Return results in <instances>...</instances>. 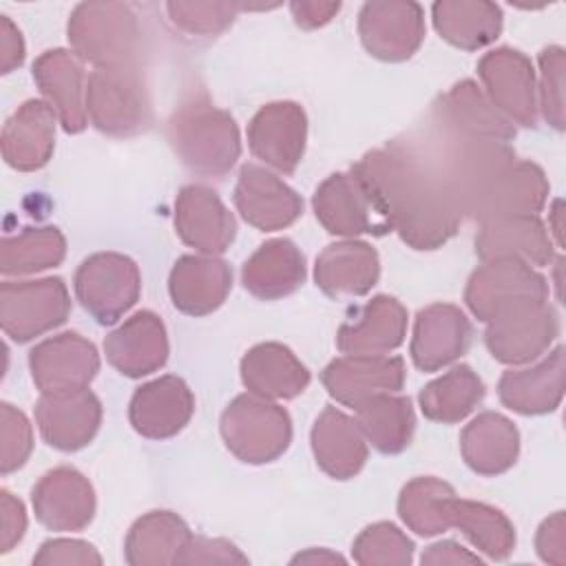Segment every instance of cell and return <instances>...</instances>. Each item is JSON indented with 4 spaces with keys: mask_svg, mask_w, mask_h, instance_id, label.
<instances>
[{
    "mask_svg": "<svg viewBox=\"0 0 566 566\" xmlns=\"http://www.w3.org/2000/svg\"><path fill=\"white\" fill-rule=\"evenodd\" d=\"M431 20L442 40L464 51H478L502 33V9L486 0L433 2Z\"/></svg>",
    "mask_w": 566,
    "mask_h": 566,
    "instance_id": "cell-37",
    "label": "cell"
},
{
    "mask_svg": "<svg viewBox=\"0 0 566 566\" xmlns=\"http://www.w3.org/2000/svg\"><path fill=\"white\" fill-rule=\"evenodd\" d=\"M104 354L122 376L142 378L157 371L168 360L164 321L150 310L135 312L104 338Z\"/></svg>",
    "mask_w": 566,
    "mask_h": 566,
    "instance_id": "cell-25",
    "label": "cell"
},
{
    "mask_svg": "<svg viewBox=\"0 0 566 566\" xmlns=\"http://www.w3.org/2000/svg\"><path fill=\"white\" fill-rule=\"evenodd\" d=\"M86 115L111 137H133L153 124V108L137 64L95 69L86 80Z\"/></svg>",
    "mask_w": 566,
    "mask_h": 566,
    "instance_id": "cell-5",
    "label": "cell"
},
{
    "mask_svg": "<svg viewBox=\"0 0 566 566\" xmlns=\"http://www.w3.org/2000/svg\"><path fill=\"white\" fill-rule=\"evenodd\" d=\"M378 252L356 239L329 243L314 263V281L332 298L363 296L378 283Z\"/></svg>",
    "mask_w": 566,
    "mask_h": 566,
    "instance_id": "cell-31",
    "label": "cell"
},
{
    "mask_svg": "<svg viewBox=\"0 0 566 566\" xmlns=\"http://www.w3.org/2000/svg\"><path fill=\"white\" fill-rule=\"evenodd\" d=\"M53 108L42 99H27L4 122L2 157L7 166L20 172H33L49 164L55 148Z\"/></svg>",
    "mask_w": 566,
    "mask_h": 566,
    "instance_id": "cell-28",
    "label": "cell"
},
{
    "mask_svg": "<svg viewBox=\"0 0 566 566\" xmlns=\"http://www.w3.org/2000/svg\"><path fill=\"white\" fill-rule=\"evenodd\" d=\"M407 310L394 296L378 294L358 310L354 321L338 327L336 345L343 354H385L402 345Z\"/></svg>",
    "mask_w": 566,
    "mask_h": 566,
    "instance_id": "cell-32",
    "label": "cell"
},
{
    "mask_svg": "<svg viewBox=\"0 0 566 566\" xmlns=\"http://www.w3.org/2000/svg\"><path fill=\"white\" fill-rule=\"evenodd\" d=\"M356 422L371 447L385 455L405 451L416 431L411 400L398 391H382L356 407Z\"/></svg>",
    "mask_w": 566,
    "mask_h": 566,
    "instance_id": "cell-38",
    "label": "cell"
},
{
    "mask_svg": "<svg viewBox=\"0 0 566 566\" xmlns=\"http://www.w3.org/2000/svg\"><path fill=\"white\" fill-rule=\"evenodd\" d=\"M473 327L451 303H433L418 312L409 345L411 360L422 371H438L458 360L471 345Z\"/></svg>",
    "mask_w": 566,
    "mask_h": 566,
    "instance_id": "cell-22",
    "label": "cell"
},
{
    "mask_svg": "<svg viewBox=\"0 0 566 566\" xmlns=\"http://www.w3.org/2000/svg\"><path fill=\"white\" fill-rule=\"evenodd\" d=\"M66 254V239L55 226L24 228L9 234L0 243V272L4 276H22L55 268Z\"/></svg>",
    "mask_w": 566,
    "mask_h": 566,
    "instance_id": "cell-42",
    "label": "cell"
},
{
    "mask_svg": "<svg viewBox=\"0 0 566 566\" xmlns=\"http://www.w3.org/2000/svg\"><path fill=\"white\" fill-rule=\"evenodd\" d=\"M460 451L478 475H500L517 462L520 431L506 416L482 411L462 429Z\"/></svg>",
    "mask_w": 566,
    "mask_h": 566,
    "instance_id": "cell-35",
    "label": "cell"
},
{
    "mask_svg": "<svg viewBox=\"0 0 566 566\" xmlns=\"http://www.w3.org/2000/svg\"><path fill=\"white\" fill-rule=\"evenodd\" d=\"M455 495L453 486L433 475L409 480L398 495V515L416 535L433 537L451 528L449 502Z\"/></svg>",
    "mask_w": 566,
    "mask_h": 566,
    "instance_id": "cell-41",
    "label": "cell"
},
{
    "mask_svg": "<svg viewBox=\"0 0 566 566\" xmlns=\"http://www.w3.org/2000/svg\"><path fill=\"white\" fill-rule=\"evenodd\" d=\"M175 230L186 245L214 256L234 241L237 221L212 188L190 184L177 195Z\"/></svg>",
    "mask_w": 566,
    "mask_h": 566,
    "instance_id": "cell-20",
    "label": "cell"
},
{
    "mask_svg": "<svg viewBox=\"0 0 566 566\" xmlns=\"http://www.w3.org/2000/svg\"><path fill=\"white\" fill-rule=\"evenodd\" d=\"M31 73L64 133H82L88 124L82 60L66 49H49L35 57Z\"/></svg>",
    "mask_w": 566,
    "mask_h": 566,
    "instance_id": "cell-23",
    "label": "cell"
},
{
    "mask_svg": "<svg viewBox=\"0 0 566 566\" xmlns=\"http://www.w3.org/2000/svg\"><path fill=\"white\" fill-rule=\"evenodd\" d=\"M188 524L172 511H150L135 520L126 533L124 557L130 566L177 564L190 542Z\"/></svg>",
    "mask_w": 566,
    "mask_h": 566,
    "instance_id": "cell-36",
    "label": "cell"
},
{
    "mask_svg": "<svg viewBox=\"0 0 566 566\" xmlns=\"http://www.w3.org/2000/svg\"><path fill=\"white\" fill-rule=\"evenodd\" d=\"M234 206L245 223L263 232L283 230L303 212L301 195L256 164L241 166L234 186Z\"/></svg>",
    "mask_w": 566,
    "mask_h": 566,
    "instance_id": "cell-17",
    "label": "cell"
},
{
    "mask_svg": "<svg viewBox=\"0 0 566 566\" xmlns=\"http://www.w3.org/2000/svg\"><path fill=\"white\" fill-rule=\"evenodd\" d=\"M35 422L44 442L57 451L84 449L102 424V402L86 387L66 394H42Z\"/></svg>",
    "mask_w": 566,
    "mask_h": 566,
    "instance_id": "cell-19",
    "label": "cell"
},
{
    "mask_svg": "<svg viewBox=\"0 0 566 566\" xmlns=\"http://www.w3.org/2000/svg\"><path fill=\"white\" fill-rule=\"evenodd\" d=\"M294 22L301 29H318L327 24L338 11L340 2H321V0H294L290 2Z\"/></svg>",
    "mask_w": 566,
    "mask_h": 566,
    "instance_id": "cell-51",
    "label": "cell"
},
{
    "mask_svg": "<svg viewBox=\"0 0 566 566\" xmlns=\"http://www.w3.org/2000/svg\"><path fill=\"white\" fill-rule=\"evenodd\" d=\"M38 522L49 531H82L95 515V491L84 473L73 467L46 471L31 491Z\"/></svg>",
    "mask_w": 566,
    "mask_h": 566,
    "instance_id": "cell-16",
    "label": "cell"
},
{
    "mask_svg": "<svg viewBox=\"0 0 566 566\" xmlns=\"http://www.w3.org/2000/svg\"><path fill=\"white\" fill-rule=\"evenodd\" d=\"M221 438L228 451L245 464H268L292 442L290 413L256 394L237 396L221 413Z\"/></svg>",
    "mask_w": 566,
    "mask_h": 566,
    "instance_id": "cell-4",
    "label": "cell"
},
{
    "mask_svg": "<svg viewBox=\"0 0 566 566\" xmlns=\"http://www.w3.org/2000/svg\"><path fill=\"white\" fill-rule=\"evenodd\" d=\"M352 557L360 566H407L413 559V542L396 524L376 522L354 539Z\"/></svg>",
    "mask_w": 566,
    "mask_h": 566,
    "instance_id": "cell-43",
    "label": "cell"
},
{
    "mask_svg": "<svg viewBox=\"0 0 566 566\" xmlns=\"http://www.w3.org/2000/svg\"><path fill=\"white\" fill-rule=\"evenodd\" d=\"M420 562L422 564H482V559L475 553L467 551L464 546H460L453 539H444V542L431 544L422 553Z\"/></svg>",
    "mask_w": 566,
    "mask_h": 566,
    "instance_id": "cell-53",
    "label": "cell"
},
{
    "mask_svg": "<svg viewBox=\"0 0 566 566\" xmlns=\"http://www.w3.org/2000/svg\"><path fill=\"white\" fill-rule=\"evenodd\" d=\"M239 9L241 4L234 2H166V13L175 29L188 35L203 38L226 31L232 24Z\"/></svg>",
    "mask_w": 566,
    "mask_h": 566,
    "instance_id": "cell-44",
    "label": "cell"
},
{
    "mask_svg": "<svg viewBox=\"0 0 566 566\" xmlns=\"http://www.w3.org/2000/svg\"><path fill=\"white\" fill-rule=\"evenodd\" d=\"M318 223L336 237L387 234L389 228L376 210L367 188L349 172L329 175L312 197Z\"/></svg>",
    "mask_w": 566,
    "mask_h": 566,
    "instance_id": "cell-14",
    "label": "cell"
},
{
    "mask_svg": "<svg viewBox=\"0 0 566 566\" xmlns=\"http://www.w3.org/2000/svg\"><path fill=\"white\" fill-rule=\"evenodd\" d=\"M241 380L250 394L268 400H290L310 385L307 367L281 343H259L241 358Z\"/></svg>",
    "mask_w": 566,
    "mask_h": 566,
    "instance_id": "cell-33",
    "label": "cell"
},
{
    "mask_svg": "<svg viewBox=\"0 0 566 566\" xmlns=\"http://www.w3.org/2000/svg\"><path fill=\"white\" fill-rule=\"evenodd\" d=\"M73 287L80 305L99 325H113L137 303L142 274L126 254L95 252L75 270Z\"/></svg>",
    "mask_w": 566,
    "mask_h": 566,
    "instance_id": "cell-6",
    "label": "cell"
},
{
    "mask_svg": "<svg viewBox=\"0 0 566 566\" xmlns=\"http://www.w3.org/2000/svg\"><path fill=\"white\" fill-rule=\"evenodd\" d=\"M548 190V179L537 164L515 159L486 186L467 212V219L486 223L502 217L537 214L546 206Z\"/></svg>",
    "mask_w": 566,
    "mask_h": 566,
    "instance_id": "cell-21",
    "label": "cell"
},
{
    "mask_svg": "<svg viewBox=\"0 0 566 566\" xmlns=\"http://www.w3.org/2000/svg\"><path fill=\"white\" fill-rule=\"evenodd\" d=\"M33 429L29 418L9 402L0 405V471L9 475L18 471L31 455Z\"/></svg>",
    "mask_w": 566,
    "mask_h": 566,
    "instance_id": "cell-46",
    "label": "cell"
},
{
    "mask_svg": "<svg viewBox=\"0 0 566 566\" xmlns=\"http://www.w3.org/2000/svg\"><path fill=\"white\" fill-rule=\"evenodd\" d=\"M22 62H24L22 33L7 15H0V71L11 73Z\"/></svg>",
    "mask_w": 566,
    "mask_h": 566,
    "instance_id": "cell-52",
    "label": "cell"
},
{
    "mask_svg": "<svg viewBox=\"0 0 566 566\" xmlns=\"http://www.w3.org/2000/svg\"><path fill=\"white\" fill-rule=\"evenodd\" d=\"M27 531L24 504L9 491H0V551L9 553Z\"/></svg>",
    "mask_w": 566,
    "mask_h": 566,
    "instance_id": "cell-50",
    "label": "cell"
},
{
    "mask_svg": "<svg viewBox=\"0 0 566 566\" xmlns=\"http://www.w3.org/2000/svg\"><path fill=\"white\" fill-rule=\"evenodd\" d=\"M195 413V396L184 378L166 374L135 389L128 405L133 429L148 440L177 436Z\"/></svg>",
    "mask_w": 566,
    "mask_h": 566,
    "instance_id": "cell-18",
    "label": "cell"
},
{
    "mask_svg": "<svg viewBox=\"0 0 566 566\" xmlns=\"http://www.w3.org/2000/svg\"><path fill=\"white\" fill-rule=\"evenodd\" d=\"M177 159L199 177L221 179L241 155V137L234 117L214 106L203 93L181 102L166 126Z\"/></svg>",
    "mask_w": 566,
    "mask_h": 566,
    "instance_id": "cell-2",
    "label": "cell"
},
{
    "mask_svg": "<svg viewBox=\"0 0 566 566\" xmlns=\"http://www.w3.org/2000/svg\"><path fill=\"white\" fill-rule=\"evenodd\" d=\"M305 281V256L290 239H270L259 245L241 270L243 287L261 298L276 301L296 292Z\"/></svg>",
    "mask_w": 566,
    "mask_h": 566,
    "instance_id": "cell-34",
    "label": "cell"
},
{
    "mask_svg": "<svg viewBox=\"0 0 566 566\" xmlns=\"http://www.w3.org/2000/svg\"><path fill=\"white\" fill-rule=\"evenodd\" d=\"M71 312V296L60 276L35 281H4L0 285V325L15 340L27 343L62 325Z\"/></svg>",
    "mask_w": 566,
    "mask_h": 566,
    "instance_id": "cell-7",
    "label": "cell"
},
{
    "mask_svg": "<svg viewBox=\"0 0 566 566\" xmlns=\"http://www.w3.org/2000/svg\"><path fill=\"white\" fill-rule=\"evenodd\" d=\"M71 51L95 69L137 64L142 51L139 18L128 2H80L66 24Z\"/></svg>",
    "mask_w": 566,
    "mask_h": 566,
    "instance_id": "cell-3",
    "label": "cell"
},
{
    "mask_svg": "<svg viewBox=\"0 0 566 566\" xmlns=\"http://www.w3.org/2000/svg\"><path fill=\"white\" fill-rule=\"evenodd\" d=\"M535 548L537 555L546 562V564H555V566H564L566 564V520H564V511L553 513L551 517H546L535 535Z\"/></svg>",
    "mask_w": 566,
    "mask_h": 566,
    "instance_id": "cell-49",
    "label": "cell"
},
{
    "mask_svg": "<svg viewBox=\"0 0 566 566\" xmlns=\"http://www.w3.org/2000/svg\"><path fill=\"white\" fill-rule=\"evenodd\" d=\"M539 104L544 119L555 128L564 130V49L551 44L542 49L539 57Z\"/></svg>",
    "mask_w": 566,
    "mask_h": 566,
    "instance_id": "cell-45",
    "label": "cell"
},
{
    "mask_svg": "<svg viewBox=\"0 0 566 566\" xmlns=\"http://www.w3.org/2000/svg\"><path fill=\"white\" fill-rule=\"evenodd\" d=\"M365 51L382 62L409 60L424 40V11L418 2L371 0L358 11Z\"/></svg>",
    "mask_w": 566,
    "mask_h": 566,
    "instance_id": "cell-11",
    "label": "cell"
},
{
    "mask_svg": "<svg viewBox=\"0 0 566 566\" xmlns=\"http://www.w3.org/2000/svg\"><path fill=\"white\" fill-rule=\"evenodd\" d=\"M389 232L413 250H436L460 228V212L402 139L374 148L352 166Z\"/></svg>",
    "mask_w": 566,
    "mask_h": 566,
    "instance_id": "cell-1",
    "label": "cell"
},
{
    "mask_svg": "<svg viewBox=\"0 0 566 566\" xmlns=\"http://www.w3.org/2000/svg\"><path fill=\"white\" fill-rule=\"evenodd\" d=\"M405 376L407 369L400 356L347 354L334 358L321 371V382L336 402L356 409L376 394L400 391Z\"/></svg>",
    "mask_w": 566,
    "mask_h": 566,
    "instance_id": "cell-15",
    "label": "cell"
},
{
    "mask_svg": "<svg viewBox=\"0 0 566 566\" xmlns=\"http://www.w3.org/2000/svg\"><path fill=\"white\" fill-rule=\"evenodd\" d=\"M478 75L486 97L511 122L526 128L537 126V80L531 60L511 46L484 53Z\"/></svg>",
    "mask_w": 566,
    "mask_h": 566,
    "instance_id": "cell-10",
    "label": "cell"
},
{
    "mask_svg": "<svg viewBox=\"0 0 566 566\" xmlns=\"http://www.w3.org/2000/svg\"><path fill=\"white\" fill-rule=\"evenodd\" d=\"M29 369L42 394L86 389L99 371L95 345L77 332H62L29 352Z\"/></svg>",
    "mask_w": 566,
    "mask_h": 566,
    "instance_id": "cell-12",
    "label": "cell"
},
{
    "mask_svg": "<svg viewBox=\"0 0 566 566\" xmlns=\"http://www.w3.org/2000/svg\"><path fill=\"white\" fill-rule=\"evenodd\" d=\"M559 334V316L548 301H524L497 312L484 332L491 356L504 365L539 358Z\"/></svg>",
    "mask_w": 566,
    "mask_h": 566,
    "instance_id": "cell-8",
    "label": "cell"
},
{
    "mask_svg": "<svg viewBox=\"0 0 566 566\" xmlns=\"http://www.w3.org/2000/svg\"><path fill=\"white\" fill-rule=\"evenodd\" d=\"M232 290V270L212 254H184L168 276L172 305L188 316H206L223 305Z\"/></svg>",
    "mask_w": 566,
    "mask_h": 566,
    "instance_id": "cell-26",
    "label": "cell"
},
{
    "mask_svg": "<svg viewBox=\"0 0 566 566\" xmlns=\"http://www.w3.org/2000/svg\"><path fill=\"white\" fill-rule=\"evenodd\" d=\"M35 566H57V564H102V555L97 548L84 539H69V537H55L46 539L40 551L33 555Z\"/></svg>",
    "mask_w": 566,
    "mask_h": 566,
    "instance_id": "cell-47",
    "label": "cell"
},
{
    "mask_svg": "<svg viewBox=\"0 0 566 566\" xmlns=\"http://www.w3.org/2000/svg\"><path fill=\"white\" fill-rule=\"evenodd\" d=\"M551 217H553V234H555V241L557 245H562V201H555L553 203V210H551Z\"/></svg>",
    "mask_w": 566,
    "mask_h": 566,
    "instance_id": "cell-55",
    "label": "cell"
},
{
    "mask_svg": "<svg viewBox=\"0 0 566 566\" xmlns=\"http://www.w3.org/2000/svg\"><path fill=\"white\" fill-rule=\"evenodd\" d=\"M316 464L334 480L354 478L367 462V440L356 422L336 407H325L310 433Z\"/></svg>",
    "mask_w": 566,
    "mask_h": 566,
    "instance_id": "cell-30",
    "label": "cell"
},
{
    "mask_svg": "<svg viewBox=\"0 0 566 566\" xmlns=\"http://www.w3.org/2000/svg\"><path fill=\"white\" fill-rule=\"evenodd\" d=\"M429 119L467 137L495 139L504 144L515 137V124L493 106L473 80H460L447 93L438 95L431 104Z\"/></svg>",
    "mask_w": 566,
    "mask_h": 566,
    "instance_id": "cell-24",
    "label": "cell"
},
{
    "mask_svg": "<svg viewBox=\"0 0 566 566\" xmlns=\"http://www.w3.org/2000/svg\"><path fill=\"white\" fill-rule=\"evenodd\" d=\"M449 522L491 559H506L515 548V528L495 506L453 495L449 502Z\"/></svg>",
    "mask_w": 566,
    "mask_h": 566,
    "instance_id": "cell-40",
    "label": "cell"
},
{
    "mask_svg": "<svg viewBox=\"0 0 566 566\" xmlns=\"http://www.w3.org/2000/svg\"><path fill=\"white\" fill-rule=\"evenodd\" d=\"M484 394L482 378L469 365H458L427 382L418 394V402L424 418L453 424L464 420L482 402Z\"/></svg>",
    "mask_w": 566,
    "mask_h": 566,
    "instance_id": "cell-39",
    "label": "cell"
},
{
    "mask_svg": "<svg viewBox=\"0 0 566 566\" xmlns=\"http://www.w3.org/2000/svg\"><path fill=\"white\" fill-rule=\"evenodd\" d=\"M177 564H248V557L228 539L192 535Z\"/></svg>",
    "mask_w": 566,
    "mask_h": 566,
    "instance_id": "cell-48",
    "label": "cell"
},
{
    "mask_svg": "<svg viewBox=\"0 0 566 566\" xmlns=\"http://www.w3.org/2000/svg\"><path fill=\"white\" fill-rule=\"evenodd\" d=\"M307 115L296 102H270L248 124V146L256 159L292 175L303 159Z\"/></svg>",
    "mask_w": 566,
    "mask_h": 566,
    "instance_id": "cell-13",
    "label": "cell"
},
{
    "mask_svg": "<svg viewBox=\"0 0 566 566\" xmlns=\"http://www.w3.org/2000/svg\"><path fill=\"white\" fill-rule=\"evenodd\" d=\"M564 347H555L533 367L504 371L497 382V396L504 407L522 416L551 413L564 398Z\"/></svg>",
    "mask_w": 566,
    "mask_h": 566,
    "instance_id": "cell-29",
    "label": "cell"
},
{
    "mask_svg": "<svg viewBox=\"0 0 566 566\" xmlns=\"http://www.w3.org/2000/svg\"><path fill=\"white\" fill-rule=\"evenodd\" d=\"M345 564V559L327 548H310L305 553H298L292 564Z\"/></svg>",
    "mask_w": 566,
    "mask_h": 566,
    "instance_id": "cell-54",
    "label": "cell"
},
{
    "mask_svg": "<svg viewBox=\"0 0 566 566\" xmlns=\"http://www.w3.org/2000/svg\"><path fill=\"white\" fill-rule=\"evenodd\" d=\"M475 254L480 261L517 259L528 265H548L555 259V245L537 214H517L480 223Z\"/></svg>",
    "mask_w": 566,
    "mask_h": 566,
    "instance_id": "cell-27",
    "label": "cell"
},
{
    "mask_svg": "<svg viewBox=\"0 0 566 566\" xmlns=\"http://www.w3.org/2000/svg\"><path fill=\"white\" fill-rule=\"evenodd\" d=\"M524 301H548V283L537 270L517 259L482 261L464 287V303L482 323Z\"/></svg>",
    "mask_w": 566,
    "mask_h": 566,
    "instance_id": "cell-9",
    "label": "cell"
}]
</instances>
